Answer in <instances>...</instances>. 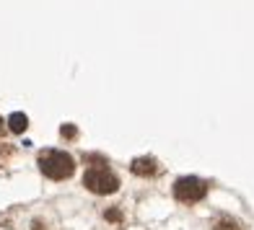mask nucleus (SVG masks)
I'll use <instances>...</instances> for the list:
<instances>
[{
    "mask_svg": "<svg viewBox=\"0 0 254 230\" xmlns=\"http://www.w3.org/2000/svg\"><path fill=\"white\" fill-rule=\"evenodd\" d=\"M39 168H42V174L47 179L63 181L67 176H73L75 163H73V158L67 153H63V150H47V153L39 155Z\"/></svg>",
    "mask_w": 254,
    "mask_h": 230,
    "instance_id": "1",
    "label": "nucleus"
},
{
    "mask_svg": "<svg viewBox=\"0 0 254 230\" xmlns=\"http://www.w3.org/2000/svg\"><path fill=\"white\" fill-rule=\"evenodd\" d=\"M83 186H86L88 191H94V194H114V191L120 189V179L114 176L112 171L101 168V166H94V168L86 171Z\"/></svg>",
    "mask_w": 254,
    "mask_h": 230,
    "instance_id": "2",
    "label": "nucleus"
},
{
    "mask_svg": "<svg viewBox=\"0 0 254 230\" xmlns=\"http://www.w3.org/2000/svg\"><path fill=\"white\" fill-rule=\"evenodd\" d=\"M207 194V184L200 181V179H194V176H184L174 184V197L179 202H200L202 197Z\"/></svg>",
    "mask_w": 254,
    "mask_h": 230,
    "instance_id": "3",
    "label": "nucleus"
},
{
    "mask_svg": "<svg viewBox=\"0 0 254 230\" xmlns=\"http://www.w3.org/2000/svg\"><path fill=\"white\" fill-rule=\"evenodd\" d=\"M130 171L135 176H153L156 174V160L153 158H135L132 163H130Z\"/></svg>",
    "mask_w": 254,
    "mask_h": 230,
    "instance_id": "4",
    "label": "nucleus"
},
{
    "mask_svg": "<svg viewBox=\"0 0 254 230\" xmlns=\"http://www.w3.org/2000/svg\"><path fill=\"white\" fill-rule=\"evenodd\" d=\"M29 127V119H26V114H21V111H16V114H10V117H8V130L10 132H24Z\"/></svg>",
    "mask_w": 254,
    "mask_h": 230,
    "instance_id": "5",
    "label": "nucleus"
},
{
    "mask_svg": "<svg viewBox=\"0 0 254 230\" xmlns=\"http://www.w3.org/2000/svg\"><path fill=\"white\" fill-rule=\"evenodd\" d=\"M215 230H239V225L234 220H218L215 223Z\"/></svg>",
    "mask_w": 254,
    "mask_h": 230,
    "instance_id": "6",
    "label": "nucleus"
},
{
    "mask_svg": "<svg viewBox=\"0 0 254 230\" xmlns=\"http://www.w3.org/2000/svg\"><path fill=\"white\" fill-rule=\"evenodd\" d=\"M60 135H63V137H75V127H73V124H63Z\"/></svg>",
    "mask_w": 254,
    "mask_h": 230,
    "instance_id": "7",
    "label": "nucleus"
},
{
    "mask_svg": "<svg viewBox=\"0 0 254 230\" xmlns=\"http://www.w3.org/2000/svg\"><path fill=\"white\" fill-rule=\"evenodd\" d=\"M107 217H109V220H120V212H117V210H109Z\"/></svg>",
    "mask_w": 254,
    "mask_h": 230,
    "instance_id": "8",
    "label": "nucleus"
},
{
    "mask_svg": "<svg viewBox=\"0 0 254 230\" xmlns=\"http://www.w3.org/2000/svg\"><path fill=\"white\" fill-rule=\"evenodd\" d=\"M0 135H3V119H0Z\"/></svg>",
    "mask_w": 254,
    "mask_h": 230,
    "instance_id": "9",
    "label": "nucleus"
}]
</instances>
